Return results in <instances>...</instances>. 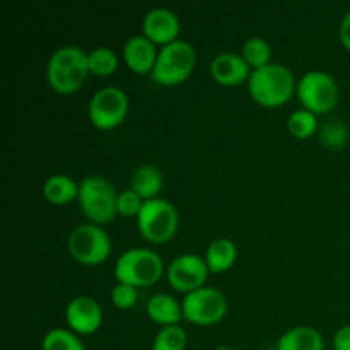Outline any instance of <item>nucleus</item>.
<instances>
[{"label":"nucleus","instance_id":"f257e3e1","mask_svg":"<svg viewBox=\"0 0 350 350\" xmlns=\"http://www.w3.org/2000/svg\"><path fill=\"white\" fill-rule=\"evenodd\" d=\"M246 85L253 101L265 108H277L286 105L296 94L297 81L287 65L272 62L265 67L252 70Z\"/></svg>","mask_w":350,"mask_h":350},{"label":"nucleus","instance_id":"f03ea898","mask_svg":"<svg viewBox=\"0 0 350 350\" xmlns=\"http://www.w3.org/2000/svg\"><path fill=\"white\" fill-rule=\"evenodd\" d=\"M89 74L88 51L74 44L55 50L46 65V81L58 94H72L81 89Z\"/></svg>","mask_w":350,"mask_h":350},{"label":"nucleus","instance_id":"7ed1b4c3","mask_svg":"<svg viewBox=\"0 0 350 350\" xmlns=\"http://www.w3.org/2000/svg\"><path fill=\"white\" fill-rule=\"evenodd\" d=\"M118 193L115 185L105 176H85L79 183V207L89 222L103 228L118 215Z\"/></svg>","mask_w":350,"mask_h":350},{"label":"nucleus","instance_id":"20e7f679","mask_svg":"<svg viewBox=\"0 0 350 350\" xmlns=\"http://www.w3.org/2000/svg\"><path fill=\"white\" fill-rule=\"evenodd\" d=\"M164 273V262L157 252L150 248H130L118 256L115 263L116 282L135 287H150Z\"/></svg>","mask_w":350,"mask_h":350},{"label":"nucleus","instance_id":"39448f33","mask_svg":"<svg viewBox=\"0 0 350 350\" xmlns=\"http://www.w3.org/2000/svg\"><path fill=\"white\" fill-rule=\"evenodd\" d=\"M195 64H197V51L191 46V43L176 40L159 48L150 79L156 84L166 85V88L180 85L190 77Z\"/></svg>","mask_w":350,"mask_h":350},{"label":"nucleus","instance_id":"423d86ee","mask_svg":"<svg viewBox=\"0 0 350 350\" xmlns=\"http://www.w3.org/2000/svg\"><path fill=\"white\" fill-rule=\"evenodd\" d=\"M180 214L174 204L166 198L146 200L142 211L137 215V229L146 241L152 245L167 243L178 231Z\"/></svg>","mask_w":350,"mask_h":350},{"label":"nucleus","instance_id":"0eeeda50","mask_svg":"<svg viewBox=\"0 0 350 350\" xmlns=\"http://www.w3.org/2000/svg\"><path fill=\"white\" fill-rule=\"evenodd\" d=\"M67 248L77 263L98 267L111 255V238L101 226L85 222L72 229L67 239Z\"/></svg>","mask_w":350,"mask_h":350},{"label":"nucleus","instance_id":"6e6552de","mask_svg":"<svg viewBox=\"0 0 350 350\" xmlns=\"http://www.w3.org/2000/svg\"><path fill=\"white\" fill-rule=\"evenodd\" d=\"M296 94L303 108L318 116L335 109L340 99V88L328 72L310 70L297 81Z\"/></svg>","mask_w":350,"mask_h":350},{"label":"nucleus","instance_id":"1a4fd4ad","mask_svg":"<svg viewBox=\"0 0 350 350\" xmlns=\"http://www.w3.org/2000/svg\"><path fill=\"white\" fill-rule=\"evenodd\" d=\"M129 94L118 85H105L89 99L88 115L99 130H113L125 122L129 115Z\"/></svg>","mask_w":350,"mask_h":350},{"label":"nucleus","instance_id":"9d476101","mask_svg":"<svg viewBox=\"0 0 350 350\" xmlns=\"http://www.w3.org/2000/svg\"><path fill=\"white\" fill-rule=\"evenodd\" d=\"M183 320L198 327H212L228 314V297L215 287H200L187 294L181 301Z\"/></svg>","mask_w":350,"mask_h":350},{"label":"nucleus","instance_id":"9b49d317","mask_svg":"<svg viewBox=\"0 0 350 350\" xmlns=\"http://www.w3.org/2000/svg\"><path fill=\"white\" fill-rule=\"evenodd\" d=\"M208 270L205 258L195 253H183L171 260L166 269V279L170 286L185 296L205 286L208 279Z\"/></svg>","mask_w":350,"mask_h":350},{"label":"nucleus","instance_id":"f8f14e48","mask_svg":"<svg viewBox=\"0 0 350 350\" xmlns=\"http://www.w3.org/2000/svg\"><path fill=\"white\" fill-rule=\"evenodd\" d=\"M68 330L77 335H92L103 325V308L94 297L77 296L65 308Z\"/></svg>","mask_w":350,"mask_h":350},{"label":"nucleus","instance_id":"ddd939ff","mask_svg":"<svg viewBox=\"0 0 350 350\" xmlns=\"http://www.w3.org/2000/svg\"><path fill=\"white\" fill-rule=\"evenodd\" d=\"M142 31L144 36L149 38L154 44L166 46V44L180 40L178 38L181 31L180 17L167 7H156L144 16Z\"/></svg>","mask_w":350,"mask_h":350},{"label":"nucleus","instance_id":"4468645a","mask_svg":"<svg viewBox=\"0 0 350 350\" xmlns=\"http://www.w3.org/2000/svg\"><path fill=\"white\" fill-rule=\"evenodd\" d=\"M211 75L217 84L226 85V88H236V85L248 82L252 68L241 57V53L222 51L212 58Z\"/></svg>","mask_w":350,"mask_h":350},{"label":"nucleus","instance_id":"2eb2a0df","mask_svg":"<svg viewBox=\"0 0 350 350\" xmlns=\"http://www.w3.org/2000/svg\"><path fill=\"white\" fill-rule=\"evenodd\" d=\"M157 44H154L144 34H135V36H130L129 40L123 44V60H125L126 67L133 72V74L139 75H147L152 74L154 65L157 60Z\"/></svg>","mask_w":350,"mask_h":350},{"label":"nucleus","instance_id":"dca6fc26","mask_svg":"<svg viewBox=\"0 0 350 350\" xmlns=\"http://www.w3.org/2000/svg\"><path fill=\"white\" fill-rule=\"evenodd\" d=\"M147 317L154 321L156 325L163 327H173V325H180L183 320V306L181 301L166 293H157L147 301Z\"/></svg>","mask_w":350,"mask_h":350},{"label":"nucleus","instance_id":"f3484780","mask_svg":"<svg viewBox=\"0 0 350 350\" xmlns=\"http://www.w3.org/2000/svg\"><path fill=\"white\" fill-rule=\"evenodd\" d=\"M277 350H325V338L317 328L299 325L280 335Z\"/></svg>","mask_w":350,"mask_h":350},{"label":"nucleus","instance_id":"a211bd4d","mask_svg":"<svg viewBox=\"0 0 350 350\" xmlns=\"http://www.w3.org/2000/svg\"><path fill=\"white\" fill-rule=\"evenodd\" d=\"M164 187V176L159 167L152 164H140L133 170L130 178V188L144 200H154L159 198L161 190Z\"/></svg>","mask_w":350,"mask_h":350},{"label":"nucleus","instance_id":"6ab92c4d","mask_svg":"<svg viewBox=\"0 0 350 350\" xmlns=\"http://www.w3.org/2000/svg\"><path fill=\"white\" fill-rule=\"evenodd\" d=\"M204 258L211 273H224L236 263L238 246L231 239L217 238L207 246Z\"/></svg>","mask_w":350,"mask_h":350},{"label":"nucleus","instance_id":"aec40b11","mask_svg":"<svg viewBox=\"0 0 350 350\" xmlns=\"http://www.w3.org/2000/svg\"><path fill=\"white\" fill-rule=\"evenodd\" d=\"M43 197L53 205H67L77 200L79 183L67 174H51L43 183Z\"/></svg>","mask_w":350,"mask_h":350},{"label":"nucleus","instance_id":"412c9836","mask_svg":"<svg viewBox=\"0 0 350 350\" xmlns=\"http://www.w3.org/2000/svg\"><path fill=\"white\" fill-rule=\"evenodd\" d=\"M241 57L245 58L252 70L262 68L265 65L272 64V46L263 38L252 36L243 43Z\"/></svg>","mask_w":350,"mask_h":350},{"label":"nucleus","instance_id":"4be33fe9","mask_svg":"<svg viewBox=\"0 0 350 350\" xmlns=\"http://www.w3.org/2000/svg\"><path fill=\"white\" fill-rule=\"evenodd\" d=\"M88 64L89 72L98 77H108V75L115 74L118 68L120 58L115 50L108 46H98L94 50L88 51Z\"/></svg>","mask_w":350,"mask_h":350},{"label":"nucleus","instance_id":"5701e85b","mask_svg":"<svg viewBox=\"0 0 350 350\" xmlns=\"http://www.w3.org/2000/svg\"><path fill=\"white\" fill-rule=\"evenodd\" d=\"M41 350H85V345L68 328H51L41 340Z\"/></svg>","mask_w":350,"mask_h":350},{"label":"nucleus","instance_id":"b1692460","mask_svg":"<svg viewBox=\"0 0 350 350\" xmlns=\"http://www.w3.org/2000/svg\"><path fill=\"white\" fill-rule=\"evenodd\" d=\"M287 130L294 139L306 140L318 132V116L308 109H296L287 118Z\"/></svg>","mask_w":350,"mask_h":350},{"label":"nucleus","instance_id":"393cba45","mask_svg":"<svg viewBox=\"0 0 350 350\" xmlns=\"http://www.w3.org/2000/svg\"><path fill=\"white\" fill-rule=\"evenodd\" d=\"M188 344V335L180 325L163 327L156 334L150 350H185Z\"/></svg>","mask_w":350,"mask_h":350},{"label":"nucleus","instance_id":"a878e982","mask_svg":"<svg viewBox=\"0 0 350 350\" xmlns=\"http://www.w3.org/2000/svg\"><path fill=\"white\" fill-rule=\"evenodd\" d=\"M320 140L328 149H340L349 142V129L340 120H330L320 129Z\"/></svg>","mask_w":350,"mask_h":350},{"label":"nucleus","instance_id":"bb28decb","mask_svg":"<svg viewBox=\"0 0 350 350\" xmlns=\"http://www.w3.org/2000/svg\"><path fill=\"white\" fill-rule=\"evenodd\" d=\"M144 204H146V200L140 195H137L132 188L120 191L118 204H116L118 215H123V217H137L140 214V211H142Z\"/></svg>","mask_w":350,"mask_h":350},{"label":"nucleus","instance_id":"cd10ccee","mask_svg":"<svg viewBox=\"0 0 350 350\" xmlns=\"http://www.w3.org/2000/svg\"><path fill=\"white\" fill-rule=\"evenodd\" d=\"M139 299V293H137L135 287L129 286V284L116 282L111 289V303L113 306L118 308V310H132L137 304Z\"/></svg>","mask_w":350,"mask_h":350},{"label":"nucleus","instance_id":"c85d7f7f","mask_svg":"<svg viewBox=\"0 0 350 350\" xmlns=\"http://www.w3.org/2000/svg\"><path fill=\"white\" fill-rule=\"evenodd\" d=\"M334 350H350V325H344L334 335Z\"/></svg>","mask_w":350,"mask_h":350},{"label":"nucleus","instance_id":"c756f323","mask_svg":"<svg viewBox=\"0 0 350 350\" xmlns=\"http://www.w3.org/2000/svg\"><path fill=\"white\" fill-rule=\"evenodd\" d=\"M338 38H340V43L344 44L345 50L350 51V10H347L342 17L340 27H338Z\"/></svg>","mask_w":350,"mask_h":350},{"label":"nucleus","instance_id":"7c9ffc66","mask_svg":"<svg viewBox=\"0 0 350 350\" xmlns=\"http://www.w3.org/2000/svg\"><path fill=\"white\" fill-rule=\"evenodd\" d=\"M214 350H238V349L231 347V345H219V347H215Z\"/></svg>","mask_w":350,"mask_h":350}]
</instances>
